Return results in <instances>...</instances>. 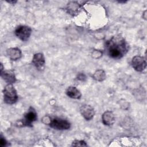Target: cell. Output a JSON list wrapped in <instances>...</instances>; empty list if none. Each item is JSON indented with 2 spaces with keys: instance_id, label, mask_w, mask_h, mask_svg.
<instances>
[{
  "instance_id": "cell-1",
  "label": "cell",
  "mask_w": 147,
  "mask_h": 147,
  "mask_svg": "<svg viewBox=\"0 0 147 147\" xmlns=\"http://www.w3.org/2000/svg\"><path fill=\"white\" fill-rule=\"evenodd\" d=\"M129 46L125 38L121 34L111 37L105 43L107 55L111 59L118 60L123 57L128 52Z\"/></svg>"
},
{
  "instance_id": "cell-2",
  "label": "cell",
  "mask_w": 147,
  "mask_h": 147,
  "mask_svg": "<svg viewBox=\"0 0 147 147\" xmlns=\"http://www.w3.org/2000/svg\"><path fill=\"white\" fill-rule=\"evenodd\" d=\"M3 94L4 102L6 104L13 105L18 100L17 92L11 84H7L5 86L3 90Z\"/></svg>"
},
{
  "instance_id": "cell-3",
  "label": "cell",
  "mask_w": 147,
  "mask_h": 147,
  "mask_svg": "<svg viewBox=\"0 0 147 147\" xmlns=\"http://www.w3.org/2000/svg\"><path fill=\"white\" fill-rule=\"evenodd\" d=\"M37 119V114L33 107H30L25 113L21 122L22 126L32 127V123Z\"/></svg>"
},
{
  "instance_id": "cell-4",
  "label": "cell",
  "mask_w": 147,
  "mask_h": 147,
  "mask_svg": "<svg viewBox=\"0 0 147 147\" xmlns=\"http://www.w3.org/2000/svg\"><path fill=\"white\" fill-rule=\"evenodd\" d=\"M48 125L51 127L58 130H68L71 127V123L69 121L66 119L57 117H51V122Z\"/></svg>"
},
{
  "instance_id": "cell-5",
  "label": "cell",
  "mask_w": 147,
  "mask_h": 147,
  "mask_svg": "<svg viewBox=\"0 0 147 147\" xmlns=\"http://www.w3.org/2000/svg\"><path fill=\"white\" fill-rule=\"evenodd\" d=\"M32 29L26 25H20L16 28L14 31L16 36L21 41H26L30 38L32 34Z\"/></svg>"
},
{
  "instance_id": "cell-6",
  "label": "cell",
  "mask_w": 147,
  "mask_h": 147,
  "mask_svg": "<svg viewBox=\"0 0 147 147\" xmlns=\"http://www.w3.org/2000/svg\"><path fill=\"white\" fill-rule=\"evenodd\" d=\"M131 64L136 71L142 72L146 67V59L141 56H134L131 59Z\"/></svg>"
},
{
  "instance_id": "cell-7",
  "label": "cell",
  "mask_w": 147,
  "mask_h": 147,
  "mask_svg": "<svg viewBox=\"0 0 147 147\" xmlns=\"http://www.w3.org/2000/svg\"><path fill=\"white\" fill-rule=\"evenodd\" d=\"M32 63L33 65L40 71L43 70L45 64V59L44 55L42 53H35L32 58Z\"/></svg>"
},
{
  "instance_id": "cell-8",
  "label": "cell",
  "mask_w": 147,
  "mask_h": 147,
  "mask_svg": "<svg viewBox=\"0 0 147 147\" xmlns=\"http://www.w3.org/2000/svg\"><path fill=\"white\" fill-rule=\"evenodd\" d=\"M80 113L82 117L87 121L91 120L95 115L94 108L89 105H83L80 107Z\"/></svg>"
},
{
  "instance_id": "cell-9",
  "label": "cell",
  "mask_w": 147,
  "mask_h": 147,
  "mask_svg": "<svg viewBox=\"0 0 147 147\" xmlns=\"http://www.w3.org/2000/svg\"><path fill=\"white\" fill-rule=\"evenodd\" d=\"M1 77L7 84H13L16 82V77L14 71L12 69L3 70L1 72Z\"/></svg>"
},
{
  "instance_id": "cell-10",
  "label": "cell",
  "mask_w": 147,
  "mask_h": 147,
  "mask_svg": "<svg viewBox=\"0 0 147 147\" xmlns=\"http://www.w3.org/2000/svg\"><path fill=\"white\" fill-rule=\"evenodd\" d=\"M102 123L106 126H111L115 122V115L114 113L110 110L105 111L102 115Z\"/></svg>"
},
{
  "instance_id": "cell-11",
  "label": "cell",
  "mask_w": 147,
  "mask_h": 147,
  "mask_svg": "<svg viewBox=\"0 0 147 147\" xmlns=\"http://www.w3.org/2000/svg\"><path fill=\"white\" fill-rule=\"evenodd\" d=\"M9 58L13 61L19 60L22 56V52L18 48H10L6 50Z\"/></svg>"
},
{
  "instance_id": "cell-12",
  "label": "cell",
  "mask_w": 147,
  "mask_h": 147,
  "mask_svg": "<svg viewBox=\"0 0 147 147\" xmlns=\"http://www.w3.org/2000/svg\"><path fill=\"white\" fill-rule=\"evenodd\" d=\"M65 93L68 97L75 99H79L82 96L80 91L74 86H69L67 88Z\"/></svg>"
},
{
  "instance_id": "cell-13",
  "label": "cell",
  "mask_w": 147,
  "mask_h": 147,
  "mask_svg": "<svg viewBox=\"0 0 147 147\" xmlns=\"http://www.w3.org/2000/svg\"><path fill=\"white\" fill-rule=\"evenodd\" d=\"M92 77L94 80L100 82H103L106 79V75L105 71H103V69H99L95 71V72L92 75Z\"/></svg>"
},
{
  "instance_id": "cell-14",
  "label": "cell",
  "mask_w": 147,
  "mask_h": 147,
  "mask_svg": "<svg viewBox=\"0 0 147 147\" xmlns=\"http://www.w3.org/2000/svg\"><path fill=\"white\" fill-rule=\"evenodd\" d=\"M80 6L79 5L77 4L76 2H72L68 5L67 10H68V12L72 15H74L75 14H76L78 12V10L79 9Z\"/></svg>"
},
{
  "instance_id": "cell-15",
  "label": "cell",
  "mask_w": 147,
  "mask_h": 147,
  "mask_svg": "<svg viewBox=\"0 0 147 147\" xmlns=\"http://www.w3.org/2000/svg\"><path fill=\"white\" fill-rule=\"evenodd\" d=\"M72 146H87V144L84 140H76L72 142Z\"/></svg>"
},
{
  "instance_id": "cell-16",
  "label": "cell",
  "mask_w": 147,
  "mask_h": 147,
  "mask_svg": "<svg viewBox=\"0 0 147 147\" xmlns=\"http://www.w3.org/2000/svg\"><path fill=\"white\" fill-rule=\"evenodd\" d=\"M102 52H101L100 50H97V49H95L94 50L92 53H91V56L95 59H99L100 57H102Z\"/></svg>"
},
{
  "instance_id": "cell-17",
  "label": "cell",
  "mask_w": 147,
  "mask_h": 147,
  "mask_svg": "<svg viewBox=\"0 0 147 147\" xmlns=\"http://www.w3.org/2000/svg\"><path fill=\"white\" fill-rule=\"evenodd\" d=\"M7 141L5 138V137L2 136V134L1 135L0 137V146L1 147H4L6 146L7 145Z\"/></svg>"
},
{
  "instance_id": "cell-18",
  "label": "cell",
  "mask_w": 147,
  "mask_h": 147,
  "mask_svg": "<svg viewBox=\"0 0 147 147\" xmlns=\"http://www.w3.org/2000/svg\"><path fill=\"white\" fill-rule=\"evenodd\" d=\"M86 79H87V77L86 75L83 73H79L76 76V79L81 82H84L86 80Z\"/></svg>"
},
{
  "instance_id": "cell-19",
  "label": "cell",
  "mask_w": 147,
  "mask_h": 147,
  "mask_svg": "<svg viewBox=\"0 0 147 147\" xmlns=\"http://www.w3.org/2000/svg\"><path fill=\"white\" fill-rule=\"evenodd\" d=\"M51 117L49 115H45L44 117H42L41 121L43 123L45 124V125H49L50 122H51Z\"/></svg>"
},
{
  "instance_id": "cell-20",
  "label": "cell",
  "mask_w": 147,
  "mask_h": 147,
  "mask_svg": "<svg viewBox=\"0 0 147 147\" xmlns=\"http://www.w3.org/2000/svg\"><path fill=\"white\" fill-rule=\"evenodd\" d=\"M122 100L123 101H121V100L119 101V103H120V105H121V106L122 107L123 105H124L123 106H124V107H123V109H125V110H126V109H127L128 108H129V103L126 101V100H125V99H122Z\"/></svg>"
},
{
  "instance_id": "cell-21",
  "label": "cell",
  "mask_w": 147,
  "mask_h": 147,
  "mask_svg": "<svg viewBox=\"0 0 147 147\" xmlns=\"http://www.w3.org/2000/svg\"><path fill=\"white\" fill-rule=\"evenodd\" d=\"M8 3H12V4H15L17 2V1H7Z\"/></svg>"
},
{
  "instance_id": "cell-22",
  "label": "cell",
  "mask_w": 147,
  "mask_h": 147,
  "mask_svg": "<svg viewBox=\"0 0 147 147\" xmlns=\"http://www.w3.org/2000/svg\"><path fill=\"white\" fill-rule=\"evenodd\" d=\"M146 11L145 10V11L143 13V14H142V17H143L145 20H146Z\"/></svg>"
}]
</instances>
